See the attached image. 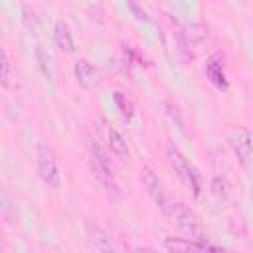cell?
Instances as JSON below:
<instances>
[{"mask_svg": "<svg viewBox=\"0 0 253 253\" xmlns=\"http://www.w3.org/2000/svg\"><path fill=\"white\" fill-rule=\"evenodd\" d=\"M85 233H87V239L89 243L97 249V251H115V241L111 237V233L101 227L95 219H85Z\"/></svg>", "mask_w": 253, "mask_h": 253, "instance_id": "ba28073f", "label": "cell"}, {"mask_svg": "<svg viewBox=\"0 0 253 253\" xmlns=\"http://www.w3.org/2000/svg\"><path fill=\"white\" fill-rule=\"evenodd\" d=\"M10 71H12V61L8 49H2V87H10Z\"/></svg>", "mask_w": 253, "mask_h": 253, "instance_id": "9a60e30c", "label": "cell"}, {"mask_svg": "<svg viewBox=\"0 0 253 253\" xmlns=\"http://www.w3.org/2000/svg\"><path fill=\"white\" fill-rule=\"evenodd\" d=\"M168 251H206V249H219L217 245L210 243L208 239H194V237H166L162 243Z\"/></svg>", "mask_w": 253, "mask_h": 253, "instance_id": "9c48e42d", "label": "cell"}, {"mask_svg": "<svg viewBox=\"0 0 253 253\" xmlns=\"http://www.w3.org/2000/svg\"><path fill=\"white\" fill-rule=\"evenodd\" d=\"M138 178H140V184H142L144 192L148 194V198H150V200L160 208V211L164 213V211L170 208V204H172L174 200L170 198V194H168L166 186L162 184V180H160V178L154 174V170L148 168V166H142V168H140Z\"/></svg>", "mask_w": 253, "mask_h": 253, "instance_id": "5b68a950", "label": "cell"}, {"mask_svg": "<svg viewBox=\"0 0 253 253\" xmlns=\"http://www.w3.org/2000/svg\"><path fill=\"white\" fill-rule=\"evenodd\" d=\"M12 211H16V210L12 208V200H10L8 192L2 190V198H0V213H2V219H4L6 223H14V221H16V213L12 215Z\"/></svg>", "mask_w": 253, "mask_h": 253, "instance_id": "5bb4252c", "label": "cell"}, {"mask_svg": "<svg viewBox=\"0 0 253 253\" xmlns=\"http://www.w3.org/2000/svg\"><path fill=\"white\" fill-rule=\"evenodd\" d=\"M164 215L178 227L180 233H184L186 237H194V239H206V233L202 229L200 217L182 202H172L170 208L164 211Z\"/></svg>", "mask_w": 253, "mask_h": 253, "instance_id": "3957f363", "label": "cell"}, {"mask_svg": "<svg viewBox=\"0 0 253 253\" xmlns=\"http://www.w3.org/2000/svg\"><path fill=\"white\" fill-rule=\"evenodd\" d=\"M53 42L55 45L65 51V53H73L75 51V42H73V34L67 26V22L63 20H57L55 26H53Z\"/></svg>", "mask_w": 253, "mask_h": 253, "instance_id": "8fae6325", "label": "cell"}, {"mask_svg": "<svg viewBox=\"0 0 253 253\" xmlns=\"http://www.w3.org/2000/svg\"><path fill=\"white\" fill-rule=\"evenodd\" d=\"M115 103L119 105L121 115H123L125 119H130V105H128V101H125L123 93H115Z\"/></svg>", "mask_w": 253, "mask_h": 253, "instance_id": "e0dca14e", "label": "cell"}, {"mask_svg": "<svg viewBox=\"0 0 253 253\" xmlns=\"http://www.w3.org/2000/svg\"><path fill=\"white\" fill-rule=\"evenodd\" d=\"M36 168L40 180L49 186V188H59L61 184V174L57 166V156L51 146L47 144H38L36 146Z\"/></svg>", "mask_w": 253, "mask_h": 253, "instance_id": "277c9868", "label": "cell"}, {"mask_svg": "<svg viewBox=\"0 0 253 253\" xmlns=\"http://www.w3.org/2000/svg\"><path fill=\"white\" fill-rule=\"evenodd\" d=\"M210 192H211V196L217 202H225L227 196H229V184H227V180L223 176H215L211 180V184H210Z\"/></svg>", "mask_w": 253, "mask_h": 253, "instance_id": "4fadbf2b", "label": "cell"}, {"mask_svg": "<svg viewBox=\"0 0 253 253\" xmlns=\"http://www.w3.org/2000/svg\"><path fill=\"white\" fill-rule=\"evenodd\" d=\"M229 144L235 152V156L239 158V162L245 166L251 158H253V136L247 128L243 126H233L229 132Z\"/></svg>", "mask_w": 253, "mask_h": 253, "instance_id": "8992f818", "label": "cell"}, {"mask_svg": "<svg viewBox=\"0 0 253 253\" xmlns=\"http://www.w3.org/2000/svg\"><path fill=\"white\" fill-rule=\"evenodd\" d=\"M42 2H53V0H42Z\"/></svg>", "mask_w": 253, "mask_h": 253, "instance_id": "ac0fdd59", "label": "cell"}, {"mask_svg": "<svg viewBox=\"0 0 253 253\" xmlns=\"http://www.w3.org/2000/svg\"><path fill=\"white\" fill-rule=\"evenodd\" d=\"M105 134H107V148H109V152L113 156H117L119 160H126L128 154H130V150H128V144H126L125 136L115 126H111V125L107 126Z\"/></svg>", "mask_w": 253, "mask_h": 253, "instance_id": "30bf717a", "label": "cell"}, {"mask_svg": "<svg viewBox=\"0 0 253 253\" xmlns=\"http://www.w3.org/2000/svg\"><path fill=\"white\" fill-rule=\"evenodd\" d=\"M73 75H75V81L79 83V87H83V89H95L101 85L99 69L87 59H77L73 63Z\"/></svg>", "mask_w": 253, "mask_h": 253, "instance_id": "52a82bcc", "label": "cell"}, {"mask_svg": "<svg viewBox=\"0 0 253 253\" xmlns=\"http://www.w3.org/2000/svg\"><path fill=\"white\" fill-rule=\"evenodd\" d=\"M38 55H40V61H42V69H43V75L51 79V77H53V71H51V69L47 67V63H53V59H51V55H49V53L45 55V51H43L42 47L38 49Z\"/></svg>", "mask_w": 253, "mask_h": 253, "instance_id": "2e32d148", "label": "cell"}, {"mask_svg": "<svg viewBox=\"0 0 253 253\" xmlns=\"http://www.w3.org/2000/svg\"><path fill=\"white\" fill-rule=\"evenodd\" d=\"M164 156H166V162L168 166L174 170V174L178 176V180L190 188L194 192V196H200L202 192V174L200 170L184 156V152L174 144V142H168L166 148H164Z\"/></svg>", "mask_w": 253, "mask_h": 253, "instance_id": "6da1fadb", "label": "cell"}, {"mask_svg": "<svg viewBox=\"0 0 253 253\" xmlns=\"http://www.w3.org/2000/svg\"><path fill=\"white\" fill-rule=\"evenodd\" d=\"M206 75H208V79L211 81L213 87H217V89H221V91H225V89L229 87L227 77H225V69H223V65L217 61V57H210V61L206 63Z\"/></svg>", "mask_w": 253, "mask_h": 253, "instance_id": "7c38bea8", "label": "cell"}, {"mask_svg": "<svg viewBox=\"0 0 253 253\" xmlns=\"http://www.w3.org/2000/svg\"><path fill=\"white\" fill-rule=\"evenodd\" d=\"M89 164H91L93 176L97 178V182L101 184V188L105 190V194L111 200H119L121 198V188L117 184L115 170H113V166H111V162L107 158L105 148H101V144L97 140L91 142V158H89Z\"/></svg>", "mask_w": 253, "mask_h": 253, "instance_id": "7a4b0ae2", "label": "cell"}]
</instances>
